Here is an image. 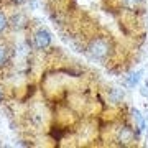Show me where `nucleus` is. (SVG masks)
Returning <instances> with one entry per match:
<instances>
[{"label": "nucleus", "mask_w": 148, "mask_h": 148, "mask_svg": "<svg viewBox=\"0 0 148 148\" xmlns=\"http://www.w3.org/2000/svg\"><path fill=\"white\" fill-rule=\"evenodd\" d=\"M109 49H110L109 43H107L106 40H102V38H97V40H94V41L90 43L89 53L92 54L95 59H104V58H107Z\"/></svg>", "instance_id": "f257e3e1"}, {"label": "nucleus", "mask_w": 148, "mask_h": 148, "mask_svg": "<svg viewBox=\"0 0 148 148\" xmlns=\"http://www.w3.org/2000/svg\"><path fill=\"white\" fill-rule=\"evenodd\" d=\"M33 40H35V46H36L38 49H43V48H46L48 45L51 43V36H49V33H48L46 30H43V28H40V30L35 33Z\"/></svg>", "instance_id": "f03ea898"}, {"label": "nucleus", "mask_w": 148, "mask_h": 148, "mask_svg": "<svg viewBox=\"0 0 148 148\" xmlns=\"http://www.w3.org/2000/svg\"><path fill=\"white\" fill-rule=\"evenodd\" d=\"M8 23H10V27L13 28V30H20V28L25 25V16L21 15V13H18V15H13V16L10 18V21H8Z\"/></svg>", "instance_id": "7ed1b4c3"}, {"label": "nucleus", "mask_w": 148, "mask_h": 148, "mask_svg": "<svg viewBox=\"0 0 148 148\" xmlns=\"http://www.w3.org/2000/svg\"><path fill=\"white\" fill-rule=\"evenodd\" d=\"M8 61V49L0 45V68H3Z\"/></svg>", "instance_id": "20e7f679"}, {"label": "nucleus", "mask_w": 148, "mask_h": 148, "mask_svg": "<svg viewBox=\"0 0 148 148\" xmlns=\"http://www.w3.org/2000/svg\"><path fill=\"white\" fill-rule=\"evenodd\" d=\"M7 27H8V20H7L5 13H2V12H0V35L7 30Z\"/></svg>", "instance_id": "39448f33"}, {"label": "nucleus", "mask_w": 148, "mask_h": 148, "mask_svg": "<svg viewBox=\"0 0 148 148\" xmlns=\"http://www.w3.org/2000/svg\"><path fill=\"white\" fill-rule=\"evenodd\" d=\"M140 2H142V0H122V3L125 7H128V8H133V7L138 5Z\"/></svg>", "instance_id": "423d86ee"}, {"label": "nucleus", "mask_w": 148, "mask_h": 148, "mask_svg": "<svg viewBox=\"0 0 148 148\" xmlns=\"http://www.w3.org/2000/svg\"><path fill=\"white\" fill-rule=\"evenodd\" d=\"M140 74H142V73L132 74V77H130V79H128V84H130V86H133V84H137L138 81H140Z\"/></svg>", "instance_id": "0eeeda50"}, {"label": "nucleus", "mask_w": 148, "mask_h": 148, "mask_svg": "<svg viewBox=\"0 0 148 148\" xmlns=\"http://www.w3.org/2000/svg\"><path fill=\"white\" fill-rule=\"evenodd\" d=\"M12 3H16V5H18V3H21V2H25V0H10Z\"/></svg>", "instance_id": "6e6552de"}]
</instances>
